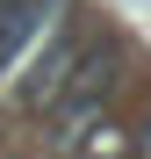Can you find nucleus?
<instances>
[{"instance_id":"1","label":"nucleus","mask_w":151,"mask_h":159,"mask_svg":"<svg viewBox=\"0 0 151 159\" xmlns=\"http://www.w3.org/2000/svg\"><path fill=\"white\" fill-rule=\"evenodd\" d=\"M115 94H122V58H115V51L108 43H86V58L79 65H72L65 80H58V87H50L43 101H36V123L50 130V138H72V130H79V123H94V116H108L115 109Z\"/></svg>"},{"instance_id":"2","label":"nucleus","mask_w":151,"mask_h":159,"mask_svg":"<svg viewBox=\"0 0 151 159\" xmlns=\"http://www.w3.org/2000/svg\"><path fill=\"white\" fill-rule=\"evenodd\" d=\"M86 43H94L86 7H50V22L36 29V43L22 51V58H15V72H7V80H15V101H22V109H36V101H43V94L58 87L72 65L86 58Z\"/></svg>"},{"instance_id":"3","label":"nucleus","mask_w":151,"mask_h":159,"mask_svg":"<svg viewBox=\"0 0 151 159\" xmlns=\"http://www.w3.org/2000/svg\"><path fill=\"white\" fill-rule=\"evenodd\" d=\"M50 7H58V0H7V7H0V80H7L15 58L36 43V29L50 22Z\"/></svg>"},{"instance_id":"4","label":"nucleus","mask_w":151,"mask_h":159,"mask_svg":"<svg viewBox=\"0 0 151 159\" xmlns=\"http://www.w3.org/2000/svg\"><path fill=\"white\" fill-rule=\"evenodd\" d=\"M0 7H7V0H0Z\"/></svg>"}]
</instances>
